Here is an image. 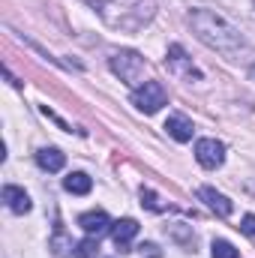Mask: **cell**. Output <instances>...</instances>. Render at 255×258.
<instances>
[{
  "label": "cell",
  "instance_id": "6da1fadb",
  "mask_svg": "<svg viewBox=\"0 0 255 258\" xmlns=\"http://www.w3.org/2000/svg\"><path fill=\"white\" fill-rule=\"evenodd\" d=\"M189 24H192V30H195V36H198L207 48H213V51H219V54H225V57H237V54L246 48L243 33H240L228 18H222V15L213 12V9H192Z\"/></svg>",
  "mask_w": 255,
  "mask_h": 258
},
{
  "label": "cell",
  "instance_id": "7a4b0ae2",
  "mask_svg": "<svg viewBox=\"0 0 255 258\" xmlns=\"http://www.w3.org/2000/svg\"><path fill=\"white\" fill-rule=\"evenodd\" d=\"M84 3L96 9L99 18L120 33H138L156 15L153 0H84Z\"/></svg>",
  "mask_w": 255,
  "mask_h": 258
},
{
  "label": "cell",
  "instance_id": "3957f363",
  "mask_svg": "<svg viewBox=\"0 0 255 258\" xmlns=\"http://www.w3.org/2000/svg\"><path fill=\"white\" fill-rule=\"evenodd\" d=\"M108 66H111V72L120 78V81H126L129 87H141L144 84V57L138 54V51H114L111 57H108Z\"/></svg>",
  "mask_w": 255,
  "mask_h": 258
},
{
  "label": "cell",
  "instance_id": "277c9868",
  "mask_svg": "<svg viewBox=\"0 0 255 258\" xmlns=\"http://www.w3.org/2000/svg\"><path fill=\"white\" fill-rule=\"evenodd\" d=\"M132 105L141 111V114H156L162 105H168V93H165V87L159 84V81H144L141 87H135L132 90Z\"/></svg>",
  "mask_w": 255,
  "mask_h": 258
},
{
  "label": "cell",
  "instance_id": "5b68a950",
  "mask_svg": "<svg viewBox=\"0 0 255 258\" xmlns=\"http://www.w3.org/2000/svg\"><path fill=\"white\" fill-rule=\"evenodd\" d=\"M195 159H198V165H204V168H219V165L225 162V144L216 141V138H201V141L195 144Z\"/></svg>",
  "mask_w": 255,
  "mask_h": 258
},
{
  "label": "cell",
  "instance_id": "8992f818",
  "mask_svg": "<svg viewBox=\"0 0 255 258\" xmlns=\"http://www.w3.org/2000/svg\"><path fill=\"white\" fill-rule=\"evenodd\" d=\"M78 225H81V231L87 234V237H99V234H105V231H111V219H108V213L105 210H87V213H81L78 216Z\"/></svg>",
  "mask_w": 255,
  "mask_h": 258
},
{
  "label": "cell",
  "instance_id": "52a82bcc",
  "mask_svg": "<svg viewBox=\"0 0 255 258\" xmlns=\"http://www.w3.org/2000/svg\"><path fill=\"white\" fill-rule=\"evenodd\" d=\"M198 198H201V201H207V207H210L216 216H222V219H225V216H231V210H234V204H231L225 195L216 192V189H210V186H201V189H198Z\"/></svg>",
  "mask_w": 255,
  "mask_h": 258
},
{
  "label": "cell",
  "instance_id": "ba28073f",
  "mask_svg": "<svg viewBox=\"0 0 255 258\" xmlns=\"http://www.w3.org/2000/svg\"><path fill=\"white\" fill-rule=\"evenodd\" d=\"M138 234V222L135 219H117L114 225H111V237H114V243L120 246V252H129V240Z\"/></svg>",
  "mask_w": 255,
  "mask_h": 258
},
{
  "label": "cell",
  "instance_id": "9c48e42d",
  "mask_svg": "<svg viewBox=\"0 0 255 258\" xmlns=\"http://www.w3.org/2000/svg\"><path fill=\"white\" fill-rule=\"evenodd\" d=\"M3 201L12 213H27L30 210V195L18 186H3Z\"/></svg>",
  "mask_w": 255,
  "mask_h": 258
},
{
  "label": "cell",
  "instance_id": "30bf717a",
  "mask_svg": "<svg viewBox=\"0 0 255 258\" xmlns=\"http://www.w3.org/2000/svg\"><path fill=\"white\" fill-rule=\"evenodd\" d=\"M36 165H39L42 171H60L66 165V156L57 147H42V150L36 153Z\"/></svg>",
  "mask_w": 255,
  "mask_h": 258
},
{
  "label": "cell",
  "instance_id": "8fae6325",
  "mask_svg": "<svg viewBox=\"0 0 255 258\" xmlns=\"http://www.w3.org/2000/svg\"><path fill=\"white\" fill-rule=\"evenodd\" d=\"M165 129H168V135L174 141H189L192 138V120H186L183 114H171L165 120Z\"/></svg>",
  "mask_w": 255,
  "mask_h": 258
},
{
  "label": "cell",
  "instance_id": "7c38bea8",
  "mask_svg": "<svg viewBox=\"0 0 255 258\" xmlns=\"http://www.w3.org/2000/svg\"><path fill=\"white\" fill-rule=\"evenodd\" d=\"M168 66H171L177 75H189V78L198 75V72L189 66V57H186V51H183L180 45H171V48H168Z\"/></svg>",
  "mask_w": 255,
  "mask_h": 258
},
{
  "label": "cell",
  "instance_id": "4fadbf2b",
  "mask_svg": "<svg viewBox=\"0 0 255 258\" xmlns=\"http://www.w3.org/2000/svg\"><path fill=\"white\" fill-rule=\"evenodd\" d=\"M63 186H66V192H72V195H87L93 189V180H90L84 171H72L63 180Z\"/></svg>",
  "mask_w": 255,
  "mask_h": 258
},
{
  "label": "cell",
  "instance_id": "5bb4252c",
  "mask_svg": "<svg viewBox=\"0 0 255 258\" xmlns=\"http://www.w3.org/2000/svg\"><path fill=\"white\" fill-rule=\"evenodd\" d=\"M210 255H213V258H237V249H234L228 240H213Z\"/></svg>",
  "mask_w": 255,
  "mask_h": 258
},
{
  "label": "cell",
  "instance_id": "9a60e30c",
  "mask_svg": "<svg viewBox=\"0 0 255 258\" xmlns=\"http://www.w3.org/2000/svg\"><path fill=\"white\" fill-rule=\"evenodd\" d=\"M96 249H99L96 237H87V240H81V243L75 246V258H93L96 255Z\"/></svg>",
  "mask_w": 255,
  "mask_h": 258
},
{
  "label": "cell",
  "instance_id": "2e32d148",
  "mask_svg": "<svg viewBox=\"0 0 255 258\" xmlns=\"http://www.w3.org/2000/svg\"><path fill=\"white\" fill-rule=\"evenodd\" d=\"M240 231L249 234V237H255V213H246V216L240 219Z\"/></svg>",
  "mask_w": 255,
  "mask_h": 258
},
{
  "label": "cell",
  "instance_id": "e0dca14e",
  "mask_svg": "<svg viewBox=\"0 0 255 258\" xmlns=\"http://www.w3.org/2000/svg\"><path fill=\"white\" fill-rule=\"evenodd\" d=\"M141 204H147L150 210H162V207H159V201H156V195L150 192V189H141Z\"/></svg>",
  "mask_w": 255,
  "mask_h": 258
}]
</instances>
